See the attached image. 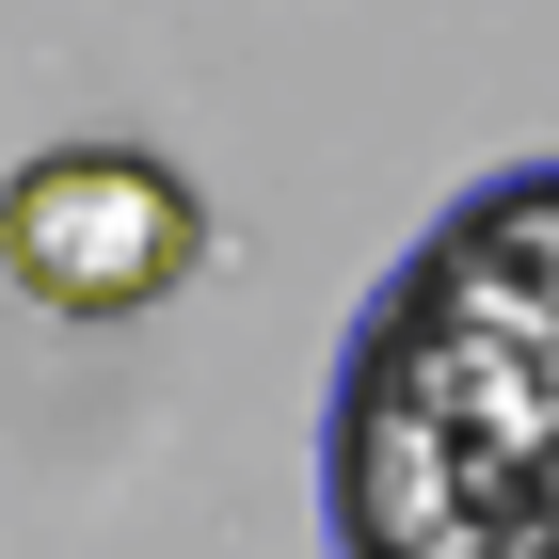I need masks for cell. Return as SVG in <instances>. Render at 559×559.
<instances>
[{
  "instance_id": "obj_2",
  "label": "cell",
  "mask_w": 559,
  "mask_h": 559,
  "mask_svg": "<svg viewBox=\"0 0 559 559\" xmlns=\"http://www.w3.org/2000/svg\"><path fill=\"white\" fill-rule=\"evenodd\" d=\"M192 257H209V209L144 144H48L0 176V272L48 320H144L192 288Z\"/></svg>"
},
{
  "instance_id": "obj_1",
  "label": "cell",
  "mask_w": 559,
  "mask_h": 559,
  "mask_svg": "<svg viewBox=\"0 0 559 559\" xmlns=\"http://www.w3.org/2000/svg\"><path fill=\"white\" fill-rule=\"evenodd\" d=\"M544 464H559V176H512L352 336L336 559H479Z\"/></svg>"
}]
</instances>
